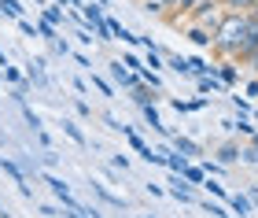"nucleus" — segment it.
Segmentation results:
<instances>
[{
    "label": "nucleus",
    "mask_w": 258,
    "mask_h": 218,
    "mask_svg": "<svg viewBox=\"0 0 258 218\" xmlns=\"http://www.w3.org/2000/svg\"><path fill=\"white\" fill-rule=\"evenodd\" d=\"M207 189H210V192H214V196H225V189H221V185H218V181H207ZM225 200H229V196H225Z\"/></svg>",
    "instance_id": "bb28decb"
},
{
    "label": "nucleus",
    "mask_w": 258,
    "mask_h": 218,
    "mask_svg": "<svg viewBox=\"0 0 258 218\" xmlns=\"http://www.w3.org/2000/svg\"><path fill=\"white\" fill-rule=\"evenodd\" d=\"M44 19H48L52 26H59V22H67V15H63V8H55V4H44Z\"/></svg>",
    "instance_id": "9d476101"
},
{
    "label": "nucleus",
    "mask_w": 258,
    "mask_h": 218,
    "mask_svg": "<svg viewBox=\"0 0 258 218\" xmlns=\"http://www.w3.org/2000/svg\"><path fill=\"white\" fill-rule=\"evenodd\" d=\"M251 63H254V67H258V48H254V52H251Z\"/></svg>",
    "instance_id": "7c9ffc66"
},
{
    "label": "nucleus",
    "mask_w": 258,
    "mask_h": 218,
    "mask_svg": "<svg viewBox=\"0 0 258 218\" xmlns=\"http://www.w3.org/2000/svg\"><path fill=\"white\" fill-rule=\"evenodd\" d=\"M111 78L118 85H125V89H133V85H140V74H133V71H125V63H111Z\"/></svg>",
    "instance_id": "7ed1b4c3"
},
{
    "label": "nucleus",
    "mask_w": 258,
    "mask_h": 218,
    "mask_svg": "<svg viewBox=\"0 0 258 218\" xmlns=\"http://www.w3.org/2000/svg\"><path fill=\"white\" fill-rule=\"evenodd\" d=\"M92 85H96V89H100L103 96H114V89H111L107 82H103V78H96V74H92Z\"/></svg>",
    "instance_id": "6ab92c4d"
},
{
    "label": "nucleus",
    "mask_w": 258,
    "mask_h": 218,
    "mask_svg": "<svg viewBox=\"0 0 258 218\" xmlns=\"http://www.w3.org/2000/svg\"><path fill=\"white\" fill-rule=\"evenodd\" d=\"M229 207H232V211H236L240 218H247V214H251V207H254V203H251V196H247V192H236V196H229Z\"/></svg>",
    "instance_id": "20e7f679"
},
{
    "label": "nucleus",
    "mask_w": 258,
    "mask_h": 218,
    "mask_svg": "<svg viewBox=\"0 0 258 218\" xmlns=\"http://www.w3.org/2000/svg\"><path fill=\"white\" fill-rule=\"evenodd\" d=\"M225 4H229V8H254L258 0H225Z\"/></svg>",
    "instance_id": "393cba45"
},
{
    "label": "nucleus",
    "mask_w": 258,
    "mask_h": 218,
    "mask_svg": "<svg viewBox=\"0 0 258 218\" xmlns=\"http://www.w3.org/2000/svg\"><path fill=\"white\" fill-rule=\"evenodd\" d=\"M140 82L151 85V89H162V82H159V74H155V71H144V74H140Z\"/></svg>",
    "instance_id": "a211bd4d"
},
{
    "label": "nucleus",
    "mask_w": 258,
    "mask_h": 218,
    "mask_svg": "<svg viewBox=\"0 0 258 218\" xmlns=\"http://www.w3.org/2000/svg\"><path fill=\"white\" fill-rule=\"evenodd\" d=\"M133 104H137V107L155 104V96H151V85H133Z\"/></svg>",
    "instance_id": "423d86ee"
},
{
    "label": "nucleus",
    "mask_w": 258,
    "mask_h": 218,
    "mask_svg": "<svg viewBox=\"0 0 258 218\" xmlns=\"http://www.w3.org/2000/svg\"><path fill=\"white\" fill-rule=\"evenodd\" d=\"M188 37H192L196 44H210V33H207V30H192Z\"/></svg>",
    "instance_id": "aec40b11"
},
{
    "label": "nucleus",
    "mask_w": 258,
    "mask_h": 218,
    "mask_svg": "<svg viewBox=\"0 0 258 218\" xmlns=\"http://www.w3.org/2000/svg\"><path fill=\"white\" fill-rule=\"evenodd\" d=\"M221 82H225V85L236 82V67H221Z\"/></svg>",
    "instance_id": "412c9836"
},
{
    "label": "nucleus",
    "mask_w": 258,
    "mask_h": 218,
    "mask_svg": "<svg viewBox=\"0 0 258 218\" xmlns=\"http://www.w3.org/2000/svg\"><path fill=\"white\" fill-rule=\"evenodd\" d=\"M159 67H162V60H159V52H151V48H148V71H159Z\"/></svg>",
    "instance_id": "4be33fe9"
},
{
    "label": "nucleus",
    "mask_w": 258,
    "mask_h": 218,
    "mask_svg": "<svg viewBox=\"0 0 258 218\" xmlns=\"http://www.w3.org/2000/svg\"><path fill=\"white\" fill-rule=\"evenodd\" d=\"M240 159H243V163H258V152H254V148H243Z\"/></svg>",
    "instance_id": "b1692460"
},
{
    "label": "nucleus",
    "mask_w": 258,
    "mask_h": 218,
    "mask_svg": "<svg viewBox=\"0 0 258 218\" xmlns=\"http://www.w3.org/2000/svg\"><path fill=\"white\" fill-rule=\"evenodd\" d=\"M184 181H192V185H203V181H207V170L203 167H184Z\"/></svg>",
    "instance_id": "6e6552de"
},
{
    "label": "nucleus",
    "mask_w": 258,
    "mask_h": 218,
    "mask_svg": "<svg viewBox=\"0 0 258 218\" xmlns=\"http://www.w3.org/2000/svg\"><path fill=\"white\" fill-rule=\"evenodd\" d=\"M44 185H48L55 196L63 200V207H78V200L70 196V189H67V181H59V178H52V174H44Z\"/></svg>",
    "instance_id": "f03ea898"
},
{
    "label": "nucleus",
    "mask_w": 258,
    "mask_h": 218,
    "mask_svg": "<svg viewBox=\"0 0 258 218\" xmlns=\"http://www.w3.org/2000/svg\"><path fill=\"white\" fill-rule=\"evenodd\" d=\"M162 4H166V8H173V4H181V0H162Z\"/></svg>",
    "instance_id": "2f4dec72"
},
{
    "label": "nucleus",
    "mask_w": 258,
    "mask_h": 218,
    "mask_svg": "<svg viewBox=\"0 0 258 218\" xmlns=\"http://www.w3.org/2000/svg\"><path fill=\"white\" fill-rule=\"evenodd\" d=\"M247 30H251V19L247 15H229L218 22V33H214V44L221 52H232V56H247Z\"/></svg>",
    "instance_id": "f257e3e1"
},
{
    "label": "nucleus",
    "mask_w": 258,
    "mask_h": 218,
    "mask_svg": "<svg viewBox=\"0 0 258 218\" xmlns=\"http://www.w3.org/2000/svg\"><path fill=\"white\" fill-rule=\"evenodd\" d=\"M162 155H166V167L173 170V174H184V167H188V155H181L177 148H173V152H166V148H162Z\"/></svg>",
    "instance_id": "39448f33"
},
{
    "label": "nucleus",
    "mask_w": 258,
    "mask_h": 218,
    "mask_svg": "<svg viewBox=\"0 0 258 218\" xmlns=\"http://www.w3.org/2000/svg\"><path fill=\"white\" fill-rule=\"evenodd\" d=\"M251 148H254V152H258V133H254V137H251Z\"/></svg>",
    "instance_id": "c756f323"
},
{
    "label": "nucleus",
    "mask_w": 258,
    "mask_h": 218,
    "mask_svg": "<svg viewBox=\"0 0 258 218\" xmlns=\"http://www.w3.org/2000/svg\"><path fill=\"white\" fill-rule=\"evenodd\" d=\"M236 130H240V133H254V126H251L247 119H240V122H236Z\"/></svg>",
    "instance_id": "cd10ccee"
},
{
    "label": "nucleus",
    "mask_w": 258,
    "mask_h": 218,
    "mask_svg": "<svg viewBox=\"0 0 258 218\" xmlns=\"http://www.w3.org/2000/svg\"><path fill=\"white\" fill-rule=\"evenodd\" d=\"M199 89H203V93H218V89H221V82H218L214 74H203V78H199Z\"/></svg>",
    "instance_id": "4468645a"
},
{
    "label": "nucleus",
    "mask_w": 258,
    "mask_h": 218,
    "mask_svg": "<svg viewBox=\"0 0 258 218\" xmlns=\"http://www.w3.org/2000/svg\"><path fill=\"white\" fill-rule=\"evenodd\" d=\"M192 4H196V0H181V8H192Z\"/></svg>",
    "instance_id": "473e14b6"
},
{
    "label": "nucleus",
    "mask_w": 258,
    "mask_h": 218,
    "mask_svg": "<svg viewBox=\"0 0 258 218\" xmlns=\"http://www.w3.org/2000/svg\"><path fill=\"white\" fill-rule=\"evenodd\" d=\"M92 192H96V196H100L103 203H111V207H122V196H111V192L103 189V185H92Z\"/></svg>",
    "instance_id": "ddd939ff"
},
{
    "label": "nucleus",
    "mask_w": 258,
    "mask_h": 218,
    "mask_svg": "<svg viewBox=\"0 0 258 218\" xmlns=\"http://www.w3.org/2000/svg\"><path fill=\"white\" fill-rule=\"evenodd\" d=\"M19 30L26 33V37H33V33H37V26H33V22H26V19H19Z\"/></svg>",
    "instance_id": "5701e85b"
},
{
    "label": "nucleus",
    "mask_w": 258,
    "mask_h": 218,
    "mask_svg": "<svg viewBox=\"0 0 258 218\" xmlns=\"http://www.w3.org/2000/svg\"><path fill=\"white\" fill-rule=\"evenodd\" d=\"M37 33H41V37H48V41H55V26H52L44 15H41V22H37Z\"/></svg>",
    "instance_id": "dca6fc26"
},
{
    "label": "nucleus",
    "mask_w": 258,
    "mask_h": 218,
    "mask_svg": "<svg viewBox=\"0 0 258 218\" xmlns=\"http://www.w3.org/2000/svg\"><path fill=\"white\" fill-rule=\"evenodd\" d=\"M170 67H173L177 74H192V71H188V60H181V56H170Z\"/></svg>",
    "instance_id": "f3484780"
},
{
    "label": "nucleus",
    "mask_w": 258,
    "mask_h": 218,
    "mask_svg": "<svg viewBox=\"0 0 258 218\" xmlns=\"http://www.w3.org/2000/svg\"><path fill=\"white\" fill-rule=\"evenodd\" d=\"M173 148H177L181 155H199V144L188 141V137H173Z\"/></svg>",
    "instance_id": "0eeeda50"
},
{
    "label": "nucleus",
    "mask_w": 258,
    "mask_h": 218,
    "mask_svg": "<svg viewBox=\"0 0 258 218\" xmlns=\"http://www.w3.org/2000/svg\"><path fill=\"white\" fill-rule=\"evenodd\" d=\"M81 19H85L92 30H96L100 22H103V19H100V8H92V4H85V8H81Z\"/></svg>",
    "instance_id": "1a4fd4ad"
},
{
    "label": "nucleus",
    "mask_w": 258,
    "mask_h": 218,
    "mask_svg": "<svg viewBox=\"0 0 258 218\" xmlns=\"http://www.w3.org/2000/svg\"><path fill=\"white\" fill-rule=\"evenodd\" d=\"M236 155H240V148H236V144H221V148H218V163H232Z\"/></svg>",
    "instance_id": "9b49d317"
},
{
    "label": "nucleus",
    "mask_w": 258,
    "mask_h": 218,
    "mask_svg": "<svg viewBox=\"0 0 258 218\" xmlns=\"http://www.w3.org/2000/svg\"><path fill=\"white\" fill-rule=\"evenodd\" d=\"M232 104H236V107H240V115H251V104H247V100H240V96H232Z\"/></svg>",
    "instance_id": "a878e982"
},
{
    "label": "nucleus",
    "mask_w": 258,
    "mask_h": 218,
    "mask_svg": "<svg viewBox=\"0 0 258 218\" xmlns=\"http://www.w3.org/2000/svg\"><path fill=\"white\" fill-rule=\"evenodd\" d=\"M0 11H4V15H15V19H22V8H19V0H0Z\"/></svg>",
    "instance_id": "2eb2a0df"
},
{
    "label": "nucleus",
    "mask_w": 258,
    "mask_h": 218,
    "mask_svg": "<svg viewBox=\"0 0 258 218\" xmlns=\"http://www.w3.org/2000/svg\"><path fill=\"white\" fill-rule=\"evenodd\" d=\"M63 133H67V137H70V141H74V144H85V133H81L78 126H74V122H67V119H63Z\"/></svg>",
    "instance_id": "f8f14e48"
},
{
    "label": "nucleus",
    "mask_w": 258,
    "mask_h": 218,
    "mask_svg": "<svg viewBox=\"0 0 258 218\" xmlns=\"http://www.w3.org/2000/svg\"><path fill=\"white\" fill-rule=\"evenodd\" d=\"M254 119H258V115H254Z\"/></svg>",
    "instance_id": "72a5a7b5"
},
{
    "label": "nucleus",
    "mask_w": 258,
    "mask_h": 218,
    "mask_svg": "<svg viewBox=\"0 0 258 218\" xmlns=\"http://www.w3.org/2000/svg\"><path fill=\"white\" fill-rule=\"evenodd\" d=\"M0 67H8V56H4V48H0Z\"/></svg>",
    "instance_id": "c85d7f7f"
}]
</instances>
